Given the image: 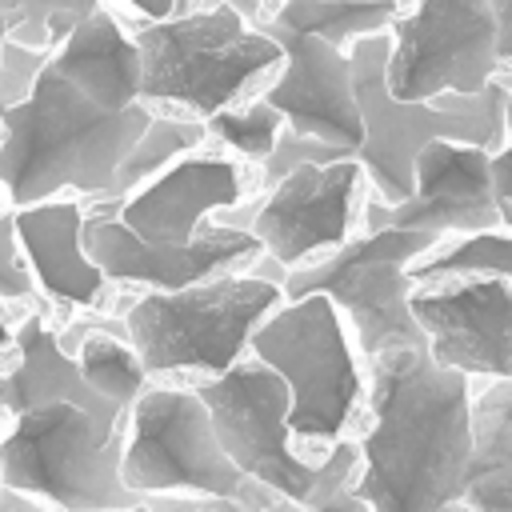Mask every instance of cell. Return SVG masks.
<instances>
[{
	"instance_id": "cell-13",
	"label": "cell",
	"mask_w": 512,
	"mask_h": 512,
	"mask_svg": "<svg viewBox=\"0 0 512 512\" xmlns=\"http://www.w3.org/2000/svg\"><path fill=\"white\" fill-rule=\"evenodd\" d=\"M252 28L272 36L284 52V64L260 84L256 100H264L292 136L316 140L336 148L340 156L356 160V148L364 140L360 112H356V88H352V60L348 52H336L320 40L296 36L264 16V4H232Z\"/></svg>"
},
{
	"instance_id": "cell-12",
	"label": "cell",
	"mask_w": 512,
	"mask_h": 512,
	"mask_svg": "<svg viewBox=\"0 0 512 512\" xmlns=\"http://www.w3.org/2000/svg\"><path fill=\"white\" fill-rule=\"evenodd\" d=\"M364 172L356 160L336 164H304L288 172L272 192L260 196V204H240L232 212H220V228L248 232L260 244V256L272 260L284 276L296 268H308L336 248H344L356 236V216L364 200Z\"/></svg>"
},
{
	"instance_id": "cell-35",
	"label": "cell",
	"mask_w": 512,
	"mask_h": 512,
	"mask_svg": "<svg viewBox=\"0 0 512 512\" xmlns=\"http://www.w3.org/2000/svg\"><path fill=\"white\" fill-rule=\"evenodd\" d=\"M444 512H472V508H468V504H448Z\"/></svg>"
},
{
	"instance_id": "cell-32",
	"label": "cell",
	"mask_w": 512,
	"mask_h": 512,
	"mask_svg": "<svg viewBox=\"0 0 512 512\" xmlns=\"http://www.w3.org/2000/svg\"><path fill=\"white\" fill-rule=\"evenodd\" d=\"M0 512H40L28 496H20V492H12V488H0Z\"/></svg>"
},
{
	"instance_id": "cell-28",
	"label": "cell",
	"mask_w": 512,
	"mask_h": 512,
	"mask_svg": "<svg viewBox=\"0 0 512 512\" xmlns=\"http://www.w3.org/2000/svg\"><path fill=\"white\" fill-rule=\"evenodd\" d=\"M52 52H32V48H20V44H8L0 48V108H12V104H24L40 80V72L48 68Z\"/></svg>"
},
{
	"instance_id": "cell-3",
	"label": "cell",
	"mask_w": 512,
	"mask_h": 512,
	"mask_svg": "<svg viewBox=\"0 0 512 512\" xmlns=\"http://www.w3.org/2000/svg\"><path fill=\"white\" fill-rule=\"evenodd\" d=\"M192 392L244 480L300 504L304 512H368L352 496L360 472L356 440L348 436L320 464H304L288 436V388L272 368L244 356L224 376L192 384Z\"/></svg>"
},
{
	"instance_id": "cell-22",
	"label": "cell",
	"mask_w": 512,
	"mask_h": 512,
	"mask_svg": "<svg viewBox=\"0 0 512 512\" xmlns=\"http://www.w3.org/2000/svg\"><path fill=\"white\" fill-rule=\"evenodd\" d=\"M72 336H80V356H72V360H76L88 392L96 400H104L108 408H116L120 416H128L136 396L148 388L144 384L148 376L124 340V320H88V324L72 328Z\"/></svg>"
},
{
	"instance_id": "cell-19",
	"label": "cell",
	"mask_w": 512,
	"mask_h": 512,
	"mask_svg": "<svg viewBox=\"0 0 512 512\" xmlns=\"http://www.w3.org/2000/svg\"><path fill=\"white\" fill-rule=\"evenodd\" d=\"M84 208L80 200H48L32 208H12V228L20 240V256L48 296L68 304H100L108 280L80 248Z\"/></svg>"
},
{
	"instance_id": "cell-14",
	"label": "cell",
	"mask_w": 512,
	"mask_h": 512,
	"mask_svg": "<svg viewBox=\"0 0 512 512\" xmlns=\"http://www.w3.org/2000/svg\"><path fill=\"white\" fill-rule=\"evenodd\" d=\"M428 232L440 240L504 232L492 192V156L468 144L432 140L416 152L412 196L404 204L360 200V232Z\"/></svg>"
},
{
	"instance_id": "cell-17",
	"label": "cell",
	"mask_w": 512,
	"mask_h": 512,
	"mask_svg": "<svg viewBox=\"0 0 512 512\" xmlns=\"http://www.w3.org/2000/svg\"><path fill=\"white\" fill-rule=\"evenodd\" d=\"M240 164L220 152H192L164 168L156 180L112 204V216L144 244L184 248L204 232V216L244 204Z\"/></svg>"
},
{
	"instance_id": "cell-34",
	"label": "cell",
	"mask_w": 512,
	"mask_h": 512,
	"mask_svg": "<svg viewBox=\"0 0 512 512\" xmlns=\"http://www.w3.org/2000/svg\"><path fill=\"white\" fill-rule=\"evenodd\" d=\"M4 40H8V12H4V4H0V48H4Z\"/></svg>"
},
{
	"instance_id": "cell-36",
	"label": "cell",
	"mask_w": 512,
	"mask_h": 512,
	"mask_svg": "<svg viewBox=\"0 0 512 512\" xmlns=\"http://www.w3.org/2000/svg\"><path fill=\"white\" fill-rule=\"evenodd\" d=\"M196 512H204V504H200V496H196Z\"/></svg>"
},
{
	"instance_id": "cell-24",
	"label": "cell",
	"mask_w": 512,
	"mask_h": 512,
	"mask_svg": "<svg viewBox=\"0 0 512 512\" xmlns=\"http://www.w3.org/2000/svg\"><path fill=\"white\" fill-rule=\"evenodd\" d=\"M508 280L512 284V236H464V240H444L432 248L424 260L408 268L412 288H432L448 280Z\"/></svg>"
},
{
	"instance_id": "cell-23",
	"label": "cell",
	"mask_w": 512,
	"mask_h": 512,
	"mask_svg": "<svg viewBox=\"0 0 512 512\" xmlns=\"http://www.w3.org/2000/svg\"><path fill=\"white\" fill-rule=\"evenodd\" d=\"M400 4H340V0H288L276 8H264V16L296 36L320 40L336 52H348L352 44L380 36L392 28Z\"/></svg>"
},
{
	"instance_id": "cell-1",
	"label": "cell",
	"mask_w": 512,
	"mask_h": 512,
	"mask_svg": "<svg viewBox=\"0 0 512 512\" xmlns=\"http://www.w3.org/2000/svg\"><path fill=\"white\" fill-rule=\"evenodd\" d=\"M368 424L356 440L352 496L368 512H444L460 504L472 464V392L420 348H396L368 364Z\"/></svg>"
},
{
	"instance_id": "cell-31",
	"label": "cell",
	"mask_w": 512,
	"mask_h": 512,
	"mask_svg": "<svg viewBox=\"0 0 512 512\" xmlns=\"http://www.w3.org/2000/svg\"><path fill=\"white\" fill-rule=\"evenodd\" d=\"M496 20V60L504 72H512V0H488Z\"/></svg>"
},
{
	"instance_id": "cell-2",
	"label": "cell",
	"mask_w": 512,
	"mask_h": 512,
	"mask_svg": "<svg viewBox=\"0 0 512 512\" xmlns=\"http://www.w3.org/2000/svg\"><path fill=\"white\" fill-rule=\"evenodd\" d=\"M148 120L144 104L100 112L44 68L24 104L0 108V188L16 208L48 204L56 192L112 200L116 172Z\"/></svg>"
},
{
	"instance_id": "cell-9",
	"label": "cell",
	"mask_w": 512,
	"mask_h": 512,
	"mask_svg": "<svg viewBox=\"0 0 512 512\" xmlns=\"http://www.w3.org/2000/svg\"><path fill=\"white\" fill-rule=\"evenodd\" d=\"M440 236L428 232H356L344 248H336L332 256L296 268L284 276V300H304V296H324L344 328L352 332V348L364 364H372L384 352L396 348H420L424 332L412 320V280L408 268L416 260H424L432 248H440Z\"/></svg>"
},
{
	"instance_id": "cell-21",
	"label": "cell",
	"mask_w": 512,
	"mask_h": 512,
	"mask_svg": "<svg viewBox=\"0 0 512 512\" xmlns=\"http://www.w3.org/2000/svg\"><path fill=\"white\" fill-rule=\"evenodd\" d=\"M460 504L472 512H512V384L472 392V464Z\"/></svg>"
},
{
	"instance_id": "cell-37",
	"label": "cell",
	"mask_w": 512,
	"mask_h": 512,
	"mask_svg": "<svg viewBox=\"0 0 512 512\" xmlns=\"http://www.w3.org/2000/svg\"><path fill=\"white\" fill-rule=\"evenodd\" d=\"M128 512H148V508H144V504H140V508H128Z\"/></svg>"
},
{
	"instance_id": "cell-30",
	"label": "cell",
	"mask_w": 512,
	"mask_h": 512,
	"mask_svg": "<svg viewBox=\"0 0 512 512\" xmlns=\"http://www.w3.org/2000/svg\"><path fill=\"white\" fill-rule=\"evenodd\" d=\"M492 192L500 208H512V92L504 100V148L492 156Z\"/></svg>"
},
{
	"instance_id": "cell-5",
	"label": "cell",
	"mask_w": 512,
	"mask_h": 512,
	"mask_svg": "<svg viewBox=\"0 0 512 512\" xmlns=\"http://www.w3.org/2000/svg\"><path fill=\"white\" fill-rule=\"evenodd\" d=\"M388 32L368 36L348 48L352 88L360 112V148L356 164L364 172V196L376 204H404L412 196V164L416 152L432 140L468 144L488 156L504 148V100L512 92L508 80H492L480 96H440L432 104H396L384 88L388 64Z\"/></svg>"
},
{
	"instance_id": "cell-4",
	"label": "cell",
	"mask_w": 512,
	"mask_h": 512,
	"mask_svg": "<svg viewBox=\"0 0 512 512\" xmlns=\"http://www.w3.org/2000/svg\"><path fill=\"white\" fill-rule=\"evenodd\" d=\"M140 56V104H172L200 120L228 112L264 84L284 52L232 4H172L160 24L132 32Z\"/></svg>"
},
{
	"instance_id": "cell-6",
	"label": "cell",
	"mask_w": 512,
	"mask_h": 512,
	"mask_svg": "<svg viewBox=\"0 0 512 512\" xmlns=\"http://www.w3.org/2000/svg\"><path fill=\"white\" fill-rule=\"evenodd\" d=\"M248 356L284 380L288 436L304 464H320L348 440L368 380L340 312L324 296L284 300L252 332Z\"/></svg>"
},
{
	"instance_id": "cell-26",
	"label": "cell",
	"mask_w": 512,
	"mask_h": 512,
	"mask_svg": "<svg viewBox=\"0 0 512 512\" xmlns=\"http://www.w3.org/2000/svg\"><path fill=\"white\" fill-rule=\"evenodd\" d=\"M280 132H284V120L256 96L236 104V108H228V112H216L212 120H204V136L224 140L232 152H240L252 164L268 160V152L276 148Z\"/></svg>"
},
{
	"instance_id": "cell-15",
	"label": "cell",
	"mask_w": 512,
	"mask_h": 512,
	"mask_svg": "<svg viewBox=\"0 0 512 512\" xmlns=\"http://www.w3.org/2000/svg\"><path fill=\"white\" fill-rule=\"evenodd\" d=\"M412 320L424 332L428 356L464 380L512 384V284L508 280H448L416 288Z\"/></svg>"
},
{
	"instance_id": "cell-8",
	"label": "cell",
	"mask_w": 512,
	"mask_h": 512,
	"mask_svg": "<svg viewBox=\"0 0 512 512\" xmlns=\"http://www.w3.org/2000/svg\"><path fill=\"white\" fill-rule=\"evenodd\" d=\"M124 420L92 416L76 404L20 412L0 440V488L48 500L60 512L140 508L144 500L120 480Z\"/></svg>"
},
{
	"instance_id": "cell-18",
	"label": "cell",
	"mask_w": 512,
	"mask_h": 512,
	"mask_svg": "<svg viewBox=\"0 0 512 512\" xmlns=\"http://www.w3.org/2000/svg\"><path fill=\"white\" fill-rule=\"evenodd\" d=\"M48 68L100 112H128L140 104V56L124 24L92 4L72 36L52 52Z\"/></svg>"
},
{
	"instance_id": "cell-11",
	"label": "cell",
	"mask_w": 512,
	"mask_h": 512,
	"mask_svg": "<svg viewBox=\"0 0 512 512\" xmlns=\"http://www.w3.org/2000/svg\"><path fill=\"white\" fill-rule=\"evenodd\" d=\"M388 40L384 88L396 104L480 96L504 72L496 60V20L488 0L400 4Z\"/></svg>"
},
{
	"instance_id": "cell-10",
	"label": "cell",
	"mask_w": 512,
	"mask_h": 512,
	"mask_svg": "<svg viewBox=\"0 0 512 512\" xmlns=\"http://www.w3.org/2000/svg\"><path fill=\"white\" fill-rule=\"evenodd\" d=\"M120 480L132 496L236 500L244 476L224 456L192 388H144L124 420Z\"/></svg>"
},
{
	"instance_id": "cell-27",
	"label": "cell",
	"mask_w": 512,
	"mask_h": 512,
	"mask_svg": "<svg viewBox=\"0 0 512 512\" xmlns=\"http://www.w3.org/2000/svg\"><path fill=\"white\" fill-rule=\"evenodd\" d=\"M336 160H352V156H340L336 148L316 144V140H304V136H292V132L284 128L280 140H276V148H272L268 160L260 164V196L272 192L288 172H296V168H304V164L324 168V164H336Z\"/></svg>"
},
{
	"instance_id": "cell-16",
	"label": "cell",
	"mask_w": 512,
	"mask_h": 512,
	"mask_svg": "<svg viewBox=\"0 0 512 512\" xmlns=\"http://www.w3.org/2000/svg\"><path fill=\"white\" fill-rule=\"evenodd\" d=\"M112 204L116 200H100V208H92L80 224V248L104 280L148 284L156 292H180V288H192L216 276H232L236 268L260 256V244L248 232L220 228V224H204V232L184 248L144 244L112 216Z\"/></svg>"
},
{
	"instance_id": "cell-20",
	"label": "cell",
	"mask_w": 512,
	"mask_h": 512,
	"mask_svg": "<svg viewBox=\"0 0 512 512\" xmlns=\"http://www.w3.org/2000/svg\"><path fill=\"white\" fill-rule=\"evenodd\" d=\"M12 344H16L20 360L12 372L0 376V412L20 416V412L44 408V404H76L92 416L124 420L116 408H108L104 400H96L88 392L76 360L60 348V336H52L40 316H28L12 332Z\"/></svg>"
},
{
	"instance_id": "cell-25",
	"label": "cell",
	"mask_w": 512,
	"mask_h": 512,
	"mask_svg": "<svg viewBox=\"0 0 512 512\" xmlns=\"http://www.w3.org/2000/svg\"><path fill=\"white\" fill-rule=\"evenodd\" d=\"M204 124L196 120H176V116H152L144 136L132 144V152L124 156L120 172H116V196L112 200H124L132 196L136 188H144L148 180H156L164 168H172L176 160L192 156L200 144H204Z\"/></svg>"
},
{
	"instance_id": "cell-29",
	"label": "cell",
	"mask_w": 512,
	"mask_h": 512,
	"mask_svg": "<svg viewBox=\"0 0 512 512\" xmlns=\"http://www.w3.org/2000/svg\"><path fill=\"white\" fill-rule=\"evenodd\" d=\"M32 272L16 248V228H12V212H0V296L8 300H24L32 296Z\"/></svg>"
},
{
	"instance_id": "cell-33",
	"label": "cell",
	"mask_w": 512,
	"mask_h": 512,
	"mask_svg": "<svg viewBox=\"0 0 512 512\" xmlns=\"http://www.w3.org/2000/svg\"><path fill=\"white\" fill-rule=\"evenodd\" d=\"M4 348H12V328H8L4 316H0V352H4Z\"/></svg>"
},
{
	"instance_id": "cell-7",
	"label": "cell",
	"mask_w": 512,
	"mask_h": 512,
	"mask_svg": "<svg viewBox=\"0 0 512 512\" xmlns=\"http://www.w3.org/2000/svg\"><path fill=\"white\" fill-rule=\"evenodd\" d=\"M280 304V284L232 272L180 292H148L132 300L120 320L144 376L204 372L208 380H216L248 356L252 332Z\"/></svg>"
}]
</instances>
